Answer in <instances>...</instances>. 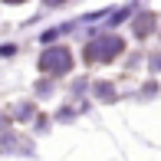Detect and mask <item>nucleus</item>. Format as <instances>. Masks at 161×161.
Listing matches in <instances>:
<instances>
[{
	"mask_svg": "<svg viewBox=\"0 0 161 161\" xmlns=\"http://www.w3.org/2000/svg\"><path fill=\"white\" fill-rule=\"evenodd\" d=\"M122 46H125V43H122L119 36H102V40L92 43V46H86L82 56H86L89 63H105V59H112V56H119Z\"/></svg>",
	"mask_w": 161,
	"mask_h": 161,
	"instance_id": "2",
	"label": "nucleus"
},
{
	"mask_svg": "<svg viewBox=\"0 0 161 161\" xmlns=\"http://www.w3.org/2000/svg\"><path fill=\"white\" fill-rule=\"evenodd\" d=\"M69 66H72V56H69V49H63V46H49L46 53L40 56V69L46 72V76H63V72H69Z\"/></svg>",
	"mask_w": 161,
	"mask_h": 161,
	"instance_id": "1",
	"label": "nucleus"
},
{
	"mask_svg": "<svg viewBox=\"0 0 161 161\" xmlns=\"http://www.w3.org/2000/svg\"><path fill=\"white\" fill-rule=\"evenodd\" d=\"M46 3H63V0H46Z\"/></svg>",
	"mask_w": 161,
	"mask_h": 161,
	"instance_id": "5",
	"label": "nucleus"
},
{
	"mask_svg": "<svg viewBox=\"0 0 161 161\" xmlns=\"http://www.w3.org/2000/svg\"><path fill=\"white\" fill-rule=\"evenodd\" d=\"M148 30H151V17H142V23L135 20V33H142V36H145Z\"/></svg>",
	"mask_w": 161,
	"mask_h": 161,
	"instance_id": "3",
	"label": "nucleus"
},
{
	"mask_svg": "<svg viewBox=\"0 0 161 161\" xmlns=\"http://www.w3.org/2000/svg\"><path fill=\"white\" fill-rule=\"evenodd\" d=\"M3 3H23V0H3Z\"/></svg>",
	"mask_w": 161,
	"mask_h": 161,
	"instance_id": "4",
	"label": "nucleus"
}]
</instances>
